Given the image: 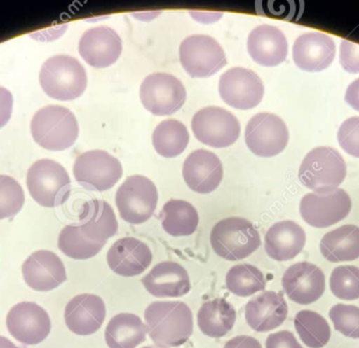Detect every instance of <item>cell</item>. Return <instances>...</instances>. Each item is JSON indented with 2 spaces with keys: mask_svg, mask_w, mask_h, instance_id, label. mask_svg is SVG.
Segmentation results:
<instances>
[{
  "mask_svg": "<svg viewBox=\"0 0 359 348\" xmlns=\"http://www.w3.org/2000/svg\"><path fill=\"white\" fill-rule=\"evenodd\" d=\"M147 333L159 348L178 347L191 337L194 317L181 301H156L145 309Z\"/></svg>",
  "mask_w": 359,
  "mask_h": 348,
  "instance_id": "obj_1",
  "label": "cell"
},
{
  "mask_svg": "<svg viewBox=\"0 0 359 348\" xmlns=\"http://www.w3.org/2000/svg\"><path fill=\"white\" fill-rule=\"evenodd\" d=\"M31 134L42 148L62 151L75 144L79 126L67 107L50 105L38 111L31 122Z\"/></svg>",
  "mask_w": 359,
  "mask_h": 348,
  "instance_id": "obj_2",
  "label": "cell"
},
{
  "mask_svg": "<svg viewBox=\"0 0 359 348\" xmlns=\"http://www.w3.org/2000/svg\"><path fill=\"white\" fill-rule=\"evenodd\" d=\"M40 85L50 98L71 101L83 95L88 76L81 63L67 55L50 57L42 65Z\"/></svg>",
  "mask_w": 359,
  "mask_h": 348,
  "instance_id": "obj_3",
  "label": "cell"
},
{
  "mask_svg": "<svg viewBox=\"0 0 359 348\" xmlns=\"http://www.w3.org/2000/svg\"><path fill=\"white\" fill-rule=\"evenodd\" d=\"M215 254L228 261L247 258L261 246V236L252 223L242 217L222 219L211 230Z\"/></svg>",
  "mask_w": 359,
  "mask_h": 348,
  "instance_id": "obj_4",
  "label": "cell"
},
{
  "mask_svg": "<svg viewBox=\"0 0 359 348\" xmlns=\"http://www.w3.org/2000/svg\"><path fill=\"white\" fill-rule=\"evenodd\" d=\"M347 176V165L341 153L332 147H318L302 162L299 177L314 192L337 189Z\"/></svg>",
  "mask_w": 359,
  "mask_h": 348,
  "instance_id": "obj_5",
  "label": "cell"
},
{
  "mask_svg": "<svg viewBox=\"0 0 359 348\" xmlns=\"http://www.w3.org/2000/svg\"><path fill=\"white\" fill-rule=\"evenodd\" d=\"M27 186L37 204L46 208H55L65 204L69 198L71 179L60 164L43 159L29 167Z\"/></svg>",
  "mask_w": 359,
  "mask_h": 348,
  "instance_id": "obj_6",
  "label": "cell"
},
{
  "mask_svg": "<svg viewBox=\"0 0 359 348\" xmlns=\"http://www.w3.org/2000/svg\"><path fill=\"white\" fill-rule=\"evenodd\" d=\"M158 198L157 187L151 179L143 175H132L118 189L116 204L123 221L140 225L153 216Z\"/></svg>",
  "mask_w": 359,
  "mask_h": 348,
  "instance_id": "obj_7",
  "label": "cell"
},
{
  "mask_svg": "<svg viewBox=\"0 0 359 348\" xmlns=\"http://www.w3.org/2000/svg\"><path fill=\"white\" fill-rule=\"evenodd\" d=\"M192 132L203 144L213 148H225L240 138L241 125L236 116L227 109L208 106L192 118Z\"/></svg>",
  "mask_w": 359,
  "mask_h": 348,
  "instance_id": "obj_8",
  "label": "cell"
},
{
  "mask_svg": "<svg viewBox=\"0 0 359 348\" xmlns=\"http://www.w3.org/2000/svg\"><path fill=\"white\" fill-rule=\"evenodd\" d=\"M180 61L192 78L210 77L227 64L219 42L207 35L185 38L180 46Z\"/></svg>",
  "mask_w": 359,
  "mask_h": 348,
  "instance_id": "obj_9",
  "label": "cell"
},
{
  "mask_svg": "<svg viewBox=\"0 0 359 348\" xmlns=\"http://www.w3.org/2000/svg\"><path fill=\"white\" fill-rule=\"evenodd\" d=\"M352 208L351 198L345 190L313 192L304 196L299 206L302 217L314 228L331 227L345 219Z\"/></svg>",
  "mask_w": 359,
  "mask_h": 348,
  "instance_id": "obj_10",
  "label": "cell"
},
{
  "mask_svg": "<svg viewBox=\"0 0 359 348\" xmlns=\"http://www.w3.org/2000/svg\"><path fill=\"white\" fill-rule=\"evenodd\" d=\"M143 106L156 116H170L177 113L186 100L183 83L168 73H155L147 76L140 88Z\"/></svg>",
  "mask_w": 359,
  "mask_h": 348,
  "instance_id": "obj_11",
  "label": "cell"
},
{
  "mask_svg": "<svg viewBox=\"0 0 359 348\" xmlns=\"http://www.w3.org/2000/svg\"><path fill=\"white\" fill-rule=\"evenodd\" d=\"M289 141V132L278 116L269 113L255 115L247 124L245 142L257 157L271 158L280 155Z\"/></svg>",
  "mask_w": 359,
  "mask_h": 348,
  "instance_id": "obj_12",
  "label": "cell"
},
{
  "mask_svg": "<svg viewBox=\"0 0 359 348\" xmlns=\"http://www.w3.org/2000/svg\"><path fill=\"white\" fill-rule=\"evenodd\" d=\"M123 174L119 160L104 151L82 153L74 164L76 181L86 189L105 191L111 189Z\"/></svg>",
  "mask_w": 359,
  "mask_h": 348,
  "instance_id": "obj_13",
  "label": "cell"
},
{
  "mask_svg": "<svg viewBox=\"0 0 359 348\" xmlns=\"http://www.w3.org/2000/svg\"><path fill=\"white\" fill-rule=\"evenodd\" d=\"M219 92L226 104L247 111L261 103L265 88L255 71L244 67H233L219 78Z\"/></svg>",
  "mask_w": 359,
  "mask_h": 348,
  "instance_id": "obj_14",
  "label": "cell"
},
{
  "mask_svg": "<svg viewBox=\"0 0 359 348\" xmlns=\"http://www.w3.org/2000/svg\"><path fill=\"white\" fill-rule=\"evenodd\" d=\"M8 333L18 342L37 345L48 338L52 328L50 318L46 309L34 302L14 305L6 316Z\"/></svg>",
  "mask_w": 359,
  "mask_h": 348,
  "instance_id": "obj_15",
  "label": "cell"
},
{
  "mask_svg": "<svg viewBox=\"0 0 359 348\" xmlns=\"http://www.w3.org/2000/svg\"><path fill=\"white\" fill-rule=\"evenodd\" d=\"M282 284L290 300L297 305H308L323 296L326 288V278L318 265L305 261L287 269Z\"/></svg>",
  "mask_w": 359,
  "mask_h": 348,
  "instance_id": "obj_16",
  "label": "cell"
},
{
  "mask_svg": "<svg viewBox=\"0 0 359 348\" xmlns=\"http://www.w3.org/2000/svg\"><path fill=\"white\" fill-rule=\"evenodd\" d=\"M122 40L115 29L97 27L88 29L79 41V54L96 69L111 67L121 56Z\"/></svg>",
  "mask_w": 359,
  "mask_h": 348,
  "instance_id": "obj_17",
  "label": "cell"
},
{
  "mask_svg": "<svg viewBox=\"0 0 359 348\" xmlns=\"http://www.w3.org/2000/svg\"><path fill=\"white\" fill-rule=\"evenodd\" d=\"M25 284L38 292H48L67 281V271L58 255L52 251H36L22 265Z\"/></svg>",
  "mask_w": 359,
  "mask_h": 348,
  "instance_id": "obj_18",
  "label": "cell"
},
{
  "mask_svg": "<svg viewBox=\"0 0 359 348\" xmlns=\"http://www.w3.org/2000/svg\"><path fill=\"white\" fill-rule=\"evenodd\" d=\"M337 46L328 34L309 32L303 34L293 44V60L306 71H322L330 67L335 58Z\"/></svg>",
  "mask_w": 359,
  "mask_h": 348,
  "instance_id": "obj_19",
  "label": "cell"
},
{
  "mask_svg": "<svg viewBox=\"0 0 359 348\" xmlns=\"http://www.w3.org/2000/svg\"><path fill=\"white\" fill-rule=\"evenodd\" d=\"M183 177L192 191L211 193L223 179V165L215 153L198 149L190 153L184 162Z\"/></svg>",
  "mask_w": 359,
  "mask_h": 348,
  "instance_id": "obj_20",
  "label": "cell"
},
{
  "mask_svg": "<svg viewBox=\"0 0 359 348\" xmlns=\"http://www.w3.org/2000/svg\"><path fill=\"white\" fill-rule=\"evenodd\" d=\"M105 317L107 307L96 295H78L65 307V324L72 333L79 336H90L98 332Z\"/></svg>",
  "mask_w": 359,
  "mask_h": 348,
  "instance_id": "obj_21",
  "label": "cell"
},
{
  "mask_svg": "<svg viewBox=\"0 0 359 348\" xmlns=\"http://www.w3.org/2000/svg\"><path fill=\"white\" fill-rule=\"evenodd\" d=\"M153 261V253L144 242L134 237L117 240L107 253V263L114 273L123 277L142 274Z\"/></svg>",
  "mask_w": 359,
  "mask_h": 348,
  "instance_id": "obj_22",
  "label": "cell"
},
{
  "mask_svg": "<svg viewBox=\"0 0 359 348\" xmlns=\"http://www.w3.org/2000/svg\"><path fill=\"white\" fill-rule=\"evenodd\" d=\"M288 316V305L283 292H264L251 299L245 307L247 324L257 333L270 332L284 323Z\"/></svg>",
  "mask_w": 359,
  "mask_h": 348,
  "instance_id": "obj_23",
  "label": "cell"
},
{
  "mask_svg": "<svg viewBox=\"0 0 359 348\" xmlns=\"http://www.w3.org/2000/svg\"><path fill=\"white\" fill-rule=\"evenodd\" d=\"M247 50L251 58L263 67H276L286 60L288 41L286 36L273 25H263L249 34Z\"/></svg>",
  "mask_w": 359,
  "mask_h": 348,
  "instance_id": "obj_24",
  "label": "cell"
},
{
  "mask_svg": "<svg viewBox=\"0 0 359 348\" xmlns=\"http://www.w3.org/2000/svg\"><path fill=\"white\" fill-rule=\"evenodd\" d=\"M141 281L145 290L158 298L182 297L191 288L187 271L172 261L158 263Z\"/></svg>",
  "mask_w": 359,
  "mask_h": 348,
  "instance_id": "obj_25",
  "label": "cell"
},
{
  "mask_svg": "<svg viewBox=\"0 0 359 348\" xmlns=\"http://www.w3.org/2000/svg\"><path fill=\"white\" fill-rule=\"evenodd\" d=\"M79 228L88 239L105 246L118 232V221L113 208L104 200H90L82 206Z\"/></svg>",
  "mask_w": 359,
  "mask_h": 348,
  "instance_id": "obj_26",
  "label": "cell"
},
{
  "mask_svg": "<svg viewBox=\"0 0 359 348\" xmlns=\"http://www.w3.org/2000/svg\"><path fill=\"white\" fill-rule=\"evenodd\" d=\"M306 244V233L292 221L274 223L265 236V250L270 258L287 261L297 257Z\"/></svg>",
  "mask_w": 359,
  "mask_h": 348,
  "instance_id": "obj_27",
  "label": "cell"
},
{
  "mask_svg": "<svg viewBox=\"0 0 359 348\" xmlns=\"http://www.w3.org/2000/svg\"><path fill=\"white\" fill-rule=\"evenodd\" d=\"M236 320V309L224 298L207 301L198 309V328L210 338L226 336L233 328Z\"/></svg>",
  "mask_w": 359,
  "mask_h": 348,
  "instance_id": "obj_28",
  "label": "cell"
},
{
  "mask_svg": "<svg viewBox=\"0 0 359 348\" xmlns=\"http://www.w3.org/2000/svg\"><path fill=\"white\" fill-rule=\"evenodd\" d=\"M320 252L330 263L359 258V227L346 225L329 232L320 242Z\"/></svg>",
  "mask_w": 359,
  "mask_h": 348,
  "instance_id": "obj_29",
  "label": "cell"
},
{
  "mask_svg": "<svg viewBox=\"0 0 359 348\" xmlns=\"http://www.w3.org/2000/svg\"><path fill=\"white\" fill-rule=\"evenodd\" d=\"M147 326L134 314L122 313L111 318L105 330L109 348H136L147 339Z\"/></svg>",
  "mask_w": 359,
  "mask_h": 348,
  "instance_id": "obj_30",
  "label": "cell"
},
{
  "mask_svg": "<svg viewBox=\"0 0 359 348\" xmlns=\"http://www.w3.org/2000/svg\"><path fill=\"white\" fill-rule=\"evenodd\" d=\"M161 221L164 231L170 235L189 236L198 229V211L186 200H172L164 204Z\"/></svg>",
  "mask_w": 359,
  "mask_h": 348,
  "instance_id": "obj_31",
  "label": "cell"
},
{
  "mask_svg": "<svg viewBox=\"0 0 359 348\" xmlns=\"http://www.w3.org/2000/svg\"><path fill=\"white\" fill-rule=\"evenodd\" d=\"M189 142L187 128L178 120H166L156 127L153 145L161 157L176 158L181 155Z\"/></svg>",
  "mask_w": 359,
  "mask_h": 348,
  "instance_id": "obj_32",
  "label": "cell"
},
{
  "mask_svg": "<svg viewBox=\"0 0 359 348\" xmlns=\"http://www.w3.org/2000/svg\"><path fill=\"white\" fill-rule=\"evenodd\" d=\"M295 330L306 347L322 348L328 344L331 328L327 320L313 311L299 312L294 319Z\"/></svg>",
  "mask_w": 359,
  "mask_h": 348,
  "instance_id": "obj_33",
  "label": "cell"
},
{
  "mask_svg": "<svg viewBox=\"0 0 359 348\" xmlns=\"http://www.w3.org/2000/svg\"><path fill=\"white\" fill-rule=\"evenodd\" d=\"M226 286L232 294L249 297L265 290L266 280L261 270L248 263L234 265L226 275Z\"/></svg>",
  "mask_w": 359,
  "mask_h": 348,
  "instance_id": "obj_34",
  "label": "cell"
},
{
  "mask_svg": "<svg viewBox=\"0 0 359 348\" xmlns=\"http://www.w3.org/2000/svg\"><path fill=\"white\" fill-rule=\"evenodd\" d=\"M103 244L88 239L78 225L63 228L58 239V248L63 254L76 260L93 258L102 250Z\"/></svg>",
  "mask_w": 359,
  "mask_h": 348,
  "instance_id": "obj_35",
  "label": "cell"
},
{
  "mask_svg": "<svg viewBox=\"0 0 359 348\" xmlns=\"http://www.w3.org/2000/svg\"><path fill=\"white\" fill-rule=\"evenodd\" d=\"M331 292L343 300H356L359 298V269L354 265L339 267L330 277Z\"/></svg>",
  "mask_w": 359,
  "mask_h": 348,
  "instance_id": "obj_36",
  "label": "cell"
},
{
  "mask_svg": "<svg viewBox=\"0 0 359 348\" xmlns=\"http://www.w3.org/2000/svg\"><path fill=\"white\" fill-rule=\"evenodd\" d=\"M25 204V193L16 179L0 175V219L15 216Z\"/></svg>",
  "mask_w": 359,
  "mask_h": 348,
  "instance_id": "obj_37",
  "label": "cell"
},
{
  "mask_svg": "<svg viewBox=\"0 0 359 348\" xmlns=\"http://www.w3.org/2000/svg\"><path fill=\"white\" fill-rule=\"evenodd\" d=\"M329 317L337 332L349 338L359 339V307L335 305L329 312Z\"/></svg>",
  "mask_w": 359,
  "mask_h": 348,
  "instance_id": "obj_38",
  "label": "cell"
},
{
  "mask_svg": "<svg viewBox=\"0 0 359 348\" xmlns=\"http://www.w3.org/2000/svg\"><path fill=\"white\" fill-rule=\"evenodd\" d=\"M337 139L346 153L359 158V117L346 120L339 128Z\"/></svg>",
  "mask_w": 359,
  "mask_h": 348,
  "instance_id": "obj_39",
  "label": "cell"
},
{
  "mask_svg": "<svg viewBox=\"0 0 359 348\" xmlns=\"http://www.w3.org/2000/svg\"><path fill=\"white\" fill-rule=\"evenodd\" d=\"M341 64L348 73H359V44L341 40Z\"/></svg>",
  "mask_w": 359,
  "mask_h": 348,
  "instance_id": "obj_40",
  "label": "cell"
},
{
  "mask_svg": "<svg viewBox=\"0 0 359 348\" xmlns=\"http://www.w3.org/2000/svg\"><path fill=\"white\" fill-rule=\"evenodd\" d=\"M266 348H303L294 335L288 330L271 334L266 341Z\"/></svg>",
  "mask_w": 359,
  "mask_h": 348,
  "instance_id": "obj_41",
  "label": "cell"
},
{
  "mask_svg": "<svg viewBox=\"0 0 359 348\" xmlns=\"http://www.w3.org/2000/svg\"><path fill=\"white\" fill-rule=\"evenodd\" d=\"M13 111V96L10 90L0 88V128L8 124Z\"/></svg>",
  "mask_w": 359,
  "mask_h": 348,
  "instance_id": "obj_42",
  "label": "cell"
},
{
  "mask_svg": "<svg viewBox=\"0 0 359 348\" xmlns=\"http://www.w3.org/2000/svg\"><path fill=\"white\" fill-rule=\"evenodd\" d=\"M224 348H262V345L253 337L238 336L228 341Z\"/></svg>",
  "mask_w": 359,
  "mask_h": 348,
  "instance_id": "obj_43",
  "label": "cell"
},
{
  "mask_svg": "<svg viewBox=\"0 0 359 348\" xmlns=\"http://www.w3.org/2000/svg\"><path fill=\"white\" fill-rule=\"evenodd\" d=\"M346 102L359 111V78L355 81L352 82L348 88L347 92H346Z\"/></svg>",
  "mask_w": 359,
  "mask_h": 348,
  "instance_id": "obj_44",
  "label": "cell"
},
{
  "mask_svg": "<svg viewBox=\"0 0 359 348\" xmlns=\"http://www.w3.org/2000/svg\"><path fill=\"white\" fill-rule=\"evenodd\" d=\"M0 348H18L6 337L0 336Z\"/></svg>",
  "mask_w": 359,
  "mask_h": 348,
  "instance_id": "obj_45",
  "label": "cell"
},
{
  "mask_svg": "<svg viewBox=\"0 0 359 348\" xmlns=\"http://www.w3.org/2000/svg\"><path fill=\"white\" fill-rule=\"evenodd\" d=\"M143 348H159V347H143Z\"/></svg>",
  "mask_w": 359,
  "mask_h": 348,
  "instance_id": "obj_46",
  "label": "cell"
}]
</instances>
